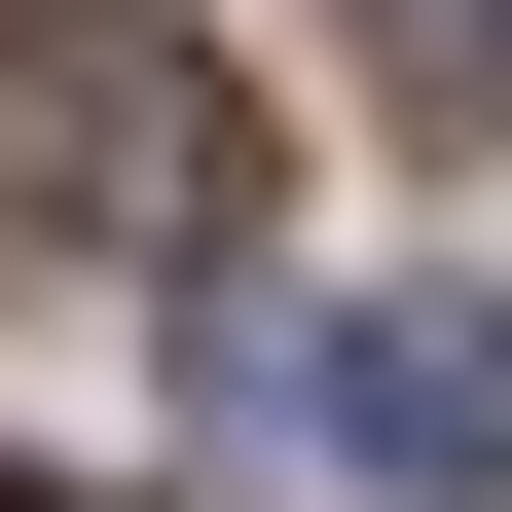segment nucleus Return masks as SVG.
<instances>
[{
	"label": "nucleus",
	"mask_w": 512,
	"mask_h": 512,
	"mask_svg": "<svg viewBox=\"0 0 512 512\" xmlns=\"http://www.w3.org/2000/svg\"><path fill=\"white\" fill-rule=\"evenodd\" d=\"M147 220H256L220 74L183 37H0V256H147Z\"/></svg>",
	"instance_id": "nucleus-1"
},
{
	"label": "nucleus",
	"mask_w": 512,
	"mask_h": 512,
	"mask_svg": "<svg viewBox=\"0 0 512 512\" xmlns=\"http://www.w3.org/2000/svg\"><path fill=\"white\" fill-rule=\"evenodd\" d=\"M293 403H330V476L476 512V476H512V293H366V330H293Z\"/></svg>",
	"instance_id": "nucleus-2"
},
{
	"label": "nucleus",
	"mask_w": 512,
	"mask_h": 512,
	"mask_svg": "<svg viewBox=\"0 0 512 512\" xmlns=\"http://www.w3.org/2000/svg\"><path fill=\"white\" fill-rule=\"evenodd\" d=\"M403 37H439V74H476V110H512V0H403Z\"/></svg>",
	"instance_id": "nucleus-3"
},
{
	"label": "nucleus",
	"mask_w": 512,
	"mask_h": 512,
	"mask_svg": "<svg viewBox=\"0 0 512 512\" xmlns=\"http://www.w3.org/2000/svg\"><path fill=\"white\" fill-rule=\"evenodd\" d=\"M0 512H37V476H0Z\"/></svg>",
	"instance_id": "nucleus-4"
}]
</instances>
